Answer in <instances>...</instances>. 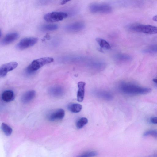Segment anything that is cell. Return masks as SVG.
<instances>
[{
  "instance_id": "cell-26",
  "label": "cell",
  "mask_w": 157,
  "mask_h": 157,
  "mask_svg": "<svg viewBox=\"0 0 157 157\" xmlns=\"http://www.w3.org/2000/svg\"><path fill=\"white\" fill-rule=\"evenodd\" d=\"M69 1H69V0H67L62 1L61 2V4H62V5L64 4Z\"/></svg>"
},
{
  "instance_id": "cell-14",
  "label": "cell",
  "mask_w": 157,
  "mask_h": 157,
  "mask_svg": "<svg viewBox=\"0 0 157 157\" xmlns=\"http://www.w3.org/2000/svg\"><path fill=\"white\" fill-rule=\"evenodd\" d=\"M1 98L4 101L7 102H10L14 99V94L11 90H6L2 93Z\"/></svg>"
},
{
  "instance_id": "cell-24",
  "label": "cell",
  "mask_w": 157,
  "mask_h": 157,
  "mask_svg": "<svg viewBox=\"0 0 157 157\" xmlns=\"http://www.w3.org/2000/svg\"><path fill=\"white\" fill-rule=\"evenodd\" d=\"M143 136H151L157 139V130H150L145 132Z\"/></svg>"
},
{
  "instance_id": "cell-4",
  "label": "cell",
  "mask_w": 157,
  "mask_h": 157,
  "mask_svg": "<svg viewBox=\"0 0 157 157\" xmlns=\"http://www.w3.org/2000/svg\"><path fill=\"white\" fill-rule=\"evenodd\" d=\"M89 8L90 11L94 13H109L112 11L111 7L106 4L92 3Z\"/></svg>"
},
{
  "instance_id": "cell-6",
  "label": "cell",
  "mask_w": 157,
  "mask_h": 157,
  "mask_svg": "<svg viewBox=\"0 0 157 157\" xmlns=\"http://www.w3.org/2000/svg\"><path fill=\"white\" fill-rule=\"evenodd\" d=\"M38 40L36 37H26L21 39L16 46L18 49L23 50L32 46L36 44Z\"/></svg>"
},
{
  "instance_id": "cell-10",
  "label": "cell",
  "mask_w": 157,
  "mask_h": 157,
  "mask_svg": "<svg viewBox=\"0 0 157 157\" xmlns=\"http://www.w3.org/2000/svg\"><path fill=\"white\" fill-rule=\"evenodd\" d=\"M19 36L17 32H11L7 34L2 39L1 44L3 45L9 44L14 41Z\"/></svg>"
},
{
  "instance_id": "cell-20",
  "label": "cell",
  "mask_w": 157,
  "mask_h": 157,
  "mask_svg": "<svg viewBox=\"0 0 157 157\" xmlns=\"http://www.w3.org/2000/svg\"><path fill=\"white\" fill-rule=\"evenodd\" d=\"M58 27L56 24H47L42 25L41 29L44 31H52L56 30Z\"/></svg>"
},
{
  "instance_id": "cell-2",
  "label": "cell",
  "mask_w": 157,
  "mask_h": 157,
  "mask_svg": "<svg viewBox=\"0 0 157 157\" xmlns=\"http://www.w3.org/2000/svg\"><path fill=\"white\" fill-rule=\"evenodd\" d=\"M128 28L133 31L150 34H157V26L150 25L132 24L129 25Z\"/></svg>"
},
{
  "instance_id": "cell-5",
  "label": "cell",
  "mask_w": 157,
  "mask_h": 157,
  "mask_svg": "<svg viewBox=\"0 0 157 157\" xmlns=\"http://www.w3.org/2000/svg\"><path fill=\"white\" fill-rule=\"evenodd\" d=\"M67 16L68 14L65 12H53L45 14L44 19L47 22H55L62 21Z\"/></svg>"
},
{
  "instance_id": "cell-23",
  "label": "cell",
  "mask_w": 157,
  "mask_h": 157,
  "mask_svg": "<svg viewBox=\"0 0 157 157\" xmlns=\"http://www.w3.org/2000/svg\"><path fill=\"white\" fill-rule=\"evenodd\" d=\"M98 155V153L95 151H90L81 154L75 157H94Z\"/></svg>"
},
{
  "instance_id": "cell-28",
  "label": "cell",
  "mask_w": 157,
  "mask_h": 157,
  "mask_svg": "<svg viewBox=\"0 0 157 157\" xmlns=\"http://www.w3.org/2000/svg\"><path fill=\"white\" fill-rule=\"evenodd\" d=\"M152 20L155 21H157V15L154 16L152 18Z\"/></svg>"
},
{
  "instance_id": "cell-27",
  "label": "cell",
  "mask_w": 157,
  "mask_h": 157,
  "mask_svg": "<svg viewBox=\"0 0 157 157\" xmlns=\"http://www.w3.org/2000/svg\"><path fill=\"white\" fill-rule=\"evenodd\" d=\"M148 157H157V153H155L150 155Z\"/></svg>"
},
{
  "instance_id": "cell-17",
  "label": "cell",
  "mask_w": 157,
  "mask_h": 157,
  "mask_svg": "<svg viewBox=\"0 0 157 157\" xmlns=\"http://www.w3.org/2000/svg\"><path fill=\"white\" fill-rule=\"evenodd\" d=\"M96 92V95L98 97L106 100L112 99V95L109 93L104 91H98Z\"/></svg>"
},
{
  "instance_id": "cell-8",
  "label": "cell",
  "mask_w": 157,
  "mask_h": 157,
  "mask_svg": "<svg viewBox=\"0 0 157 157\" xmlns=\"http://www.w3.org/2000/svg\"><path fill=\"white\" fill-rule=\"evenodd\" d=\"M18 65V63L15 62H11L3 64L0 67V77H4L8 72L16 68Z\"/></svg>"
},
{
  "instance_id": "cell-12",
  "label": "cell",
  "mask_w": 157,
  "mask_h": 157,
  "mask_svg": "<svg viewBox=\"0 0 157 157\" xmlns=\"http://www.w3.org/2000/svg\"><path fill=\"white\" fill-rule=\"evenodd\" d=\"M85 85L86 83L82 81L78 83V90L77 94V100L78 102H82L84 99Z\"/></svg>"
},
{
  "instance_id": "cell-3",
  "label": "cell",
  "mask_w": 157,
  "mask_h": 157,
  "mask_svg": "<svg viewBox=\"0 0 157 157\" xmlns=\"http://www.w3.org/2000/svg\"><path fill=\"white\" fill-rule=\"evenodd\" d=\"M53 60V58L51 57H43L34 60L27 67L26 71L29 73H33Z\"/></svg>"
},
{
  "instance_id": "cell-9",
  "label": "cell",
  "mask_w": 157,
  "mask_h": 157,
  "mask_svg": "<svg viewBox=\"0 0 157 157\" xmlns=\"http://www.w3.org/2000/svg\"><path fill=\"white\" fill-rule=\"evenodd\" d=\"M84 27L85 24L83 22H76L67 25L65 29L68 32H77L82 30Z\"/></svg>"
},
{
  "instance_id": "cell-13",
  "label": "cell",
  "mask_w": 157,
  "mask_h": 157,
  "mask_svg": "<svg viewBox=\"0 0 157 157\" xmlns=\"http://www.w3.org/2000/svg\"><path fill=\"white\" fill-rule=\"evenodd\" d=\"M36 92L34 90L28 91L25 93L22 96L21 100L24 103L30 102L35 97Z\"/></svg>"
},
{
  "instance_id": "cell-7",
  "label": "cell",
  "mask_w": 157,
  "mask_h": 157,
  "mask_svg": "<svg viewBox=\"0 0 157 157\" xmlns=\"http://www.w3.org/2000/svg\"><path fill=\"white\" fill-rule=\"evenodd\" d=\"M65 114V111L63 109H58L53 110L48 114L47 117L49 121H53L63 119Z\"/></svg>"
},
{
  "instance_id": "cell-19",
  "label": "cell",
  "mask_w": 157,
  "mask_h": 157,
  "mask_svg": "<svg viewBox=\"0 0 157 157\" xmlns=\"http://www.w3.org/2000/svg\"><path fill=\"white\" fill-rule=\"evenodd\" d=\"M1 129L4 134L7 136H10L13 131L12 128L10 126L4 123H2Z\"/></svg>"
},
{
  "instance_id": "cell-15",
  "label": "cell",
  "mask_w": 157,
  "mask_h": 157,
  "mask_svg": "<svg viewBox=\"0 0 157 157\" xmlns=\"http://www.w3.org/2000/svg\"><path fill=\"white\" fill-rule=\"evenodd\" d=\"M114 58L116 61L120 62H127L131 61L132 57L130 55L124 53H119L116 55Z\"/></svg>"
},
{
  "instance_id": "cell-1",
  "label": "cell",
  "mask_w": 157,
  "mask_h": 157,
  "mask_svg": "<svg viewBox=\"0 0 157 157\" xmlns=\"http://www.w3.org/2000/svg\"><path fill=\"white\" fill-rule=\"evenodd\" d=\"M119 89L122 93L129 95L146 94L149 93L152 90L149 88L142 87L126 82L121 83L119 85Z\"/></svg>"
},
{
  "instance_id": "cell-21",
  "label": "cell",
  "mask_w": 157,
  "mask_h": 157,
  "mask_svg": "<svg viewBox=\"0 0 157 157\" xmlns=\"http://www.w3.org/2000/svg\"><path fill=\"white\" fill-rule=\"evenodd\" d=\"M88 122V120L87 118L82 117L79 119L76 123V126L78 129L82 128Z\"/></svg>"
},
{
  "instance_id": "cell-16",
  "label": "cell",
  "mask_w": 157,
  "mask_h": 157,
  "mask_svg": "<svg viewBox=\"0 0 157 157\" xmlns=\"http://www.w3.org/2000/svg\"><path fill=\"white\" fill-rule=\"evenodd\" d=\"M68 109L71 112L73 113H78L80 112L82 109V106L78 103H72L67 106Z\"/></svg>"
},
{
  "instance_id": "cell-18",
  "label": "cell",
  "mask_w": 157,
  "mask_h": 157,
  "mask_svg": "<svg viewBox=\"0 0 157 157\" xmlns=\"http://www.w3.org/2000/svg\"><path fill=\"white\" fill-rule=\"evenodd\" d=\"M96 40L101 48L106 49H111V46L110 44L105 39L97 38L96 39Z\"/></svg>"
},
{
  "instance_id": "cell-22",
  "label": "cell",
  "mask_w": 157,
  "mask_h": 157,
  "mask_svg": "<svg viewBox=\"0 0 157 157\" xmlns=\"http://www.w3.org/2000/svg\"><path fill=\"white\" fill-rule=\"evenodd\" d=\"M142 52L144 53L157 54V45H151L144 49Z\"/></svg>"
},
{
  "instance_id": "cell-25",
  "label": "cell",
  "mask_w": 157,
  "mask_h": 157,
  "mask_svg": "<svg viewBox=\"0 0 157 157\" xmlns=\"http://www.w3.org/2000/svg\"><path fill=\"white\" fill-rule=\"evenodd\" d=\"M151 122L153 124H157V117H152L150 119Z\"/></svg>"
},
{
  "instance_id": "cell-29",
  "label": "cell",
  "mask_w": 157,
  "mask_h": 157,
  "mask_svg": "<svg viewBox=\"0 0 157 157\" xmlns=\"http://www.w3.org/2000/svg\"><path fill=\"white\" fill-rule=\"evenodd\" d=\"M153 81L155 83L157 84V78L153 79Z\"/></svg>"
},
{
  "instance_id": "cell-11",
  "label": "cell",
  "mask_w": 157,
  "mask_h": 157,
  "mask_svg": "<svg viewBox=\"0 0 157 157\" xmlns=\"http://www.w3.org/2000/svg\"><path fill=\"white\" fill-rule=\"evenodd\" d=\"M48 92L52 97H59L63 95L64 90L61 86H55L50 87L48 90Z\"/></svg>"
}]
</instances>
